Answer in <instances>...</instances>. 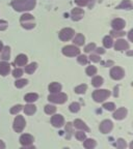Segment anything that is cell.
Returning a JSON list of instances; mask_svg holds the SVG:
<instances>
[{"instance_id": "6da1fadb", "label": "cell", "mask_w": 133, "mask_h": 149, "mask_svg": "<svg viewBox=\"0 0 133 149\" xmlns=\"http://www.w3.org/2000/svg\"><path fill=\"white\" fill-rule=\"evenodd\" d=\"M12 6L17 12H26L31 10L35 6V0H14Z\"/></svg>"}, {"instance_id": "7a4b0ae2", "label": "cell", "mask_w": 133, "mask_h": 149, "mask_svg": "<svg viewBox=\"0 0 133 149\" xmlns=\"http://www.w3.org/2000/svg\"><path fill=\"white\" fill-rule=\"evenodd\" d=\"M110 96V92L106 89H99V90H95L93 93V98L95 102H102Z\"/></svg>"}, {"instance_id": "3957f363", "label": "cell", "mask_w": 133, "mask_h": 149, "mask_svg": "<svg viewBox=\"0 0 133 149\" xmlns=\"http://www.w3.org/2000/svg\"><path fill=\"white\" fill-rule=\"evenodd\" d=\"M68 96L65 93L63 92H57V93H52L51 95L48 96V100L54 104H63L67 100Z\"/></svg>"}, {"instance_id": "277c9868", "label": "cell", "mask_w": 133, "mask_h": 149, "mask_svg": "<svg viewBox=\"0 0 133 149\" xmlns=\"http://www.w3.org/2000/svg\"><path fill=\"white\" fill-rule=\"evenodd\" d=\"M75 35V31L72 28H63V30H61L59 32V38L63 42H68Z\"/></svg>"}, {"instance_id": "5b68a950", "label": "cell", "mask_w": 133, "mask_h": 149, "mask_svg": "<svg viewBox=\"0 0 133 149\" xmlns=\"http://www.w3.org/2000/svg\"><path fill=\"white\" fill-rule=\"evenodd\" d=\"M63 54L69 57H74L80 54V50L75 46H65L63 48Z\"/></svg>"}, {"instance_id": "8992f818", "label": "cell", "mask_w": 133, "mask_h": 149, "mask_svg": "<svg viewBox=\"0 0 133 149\" xmlns=\"http://www.w3.org/2000/svg\"><path fill=\"white\" fill-rule=\"evenodd\" d=\"M25 119L23 116H17L14 120V130L17 133H21L25 127Z\"/></svg>"}, {"instance_id": "52a82bcc", "label": "cell", "mask_w": 133, "mask_h": 149, "mask_svg": "<svg viewBox=\"0 0 133 149\" xmlns=\"http://www.w3.org/2000/svg\"><path fill=\"white\" fill-rule=\"evenodd\" d=\"M125 76V72L124 70L120 66H115L112 68L111 70H110V77L113 80H121L123 79Z\"/></svg>"}, {"instance_id": "ba28073f", "label": "cell", "mask_w": 133, "mask_h": 149, "mask_svg": "<svg viewBox=\"0 0 133 149\" xmlns=\"http://www.w3.org/2000/svg\"><path fill=\"white\" fill-rule=\"evenodd\" d=\"M112 127H113V125H112V122L110 120H103L100 124V130L102 134L110 133Z\"/></svg>"}, {"instance_id": "9c48e42d", "label": "cell", "mask_w": 133, "mask_h": 149, "mask_svg": "<svg viewBox=\"0 0 133 149\" xmlns=\"http://www.w3.org/2000/svg\"><path fill=\"white\" fill-rule=\"evenodd\" d=\"M51 123L54 127H61V126L63 125V123H65V119H63V117L59 114L54 115V116H52V118H51Z\"/></svg>"}, {"instance_id": "30bf717a", "label": "cell", "mask_w": 133, "mask_h": 149, "mask_svg": "<svg viewBox=\"0 0 133 149\" xmlns=\"http://www.w3.org/2000/svg\"><path fill=\"white\" fill-rule=\"evenodd\" d=\"M115 49L117 51H126L129 49V44L125 40H118L115 44Z\"/></svg>"}, {"instance_id": "8fae6325", "label": "cell", "mask_w": 133, "mask_h": 149, "mask_svg": "<svg viewBox=\"0 0 133 149\" xmlns=\"http://www.w3.org/2000/svg\"><path fill=\"white\" fill-rule=\"evenodd\" d=\"M111 26H112V28H113V30H122L123 28H125L126 23H125V21L123 20V19L118 18V19H115V20L112 21Z\"/></svg>"}, {"instance_id": "7c38bea8", "label": "cell", "mask_w": 133, "mask_h": 149, "mask_svg": "<svg viewBox=\"0 0 133 149\" xmlns=\"http://www.w3.org/2000/svg\"><path fill=\"white\" fill-rule=\"evenodd\" d=\"M32 142H33V137L31 135H28V134H24L20 138V143L23 146H29V145H31Z\"/></svg>"}, {"instance_id": "4fadbf2b", "label": "cell", "mask_w": 133, "mask_h": 149, "mask_svg": "<svg viewBox=\"0 0 133 149\" xmlns=\"http://www.w3.org/2000/svg\"><path fill=\"white\" fill-rule=\"evenodd\" d=\"M113 118L117 119V120H122V119H124L125 117L127 116V109L125 108H120L118 109L117 111L113 113Z\"/></svg>"}, {"instance_id": "5bb4252c", "label": "cell", "mask_w": 133, "mask_h": 149, "mask_svg": "<svg viewBox=\"0 0 133 149\" xmlns=\"http://www.w3.org/2000/svg\"><path fill=\"white\" fill-rule=\"evenodd\" d=\"M71 15H72V19L74 21H79L83 18V15H84V12L83 9L81 8H74L71 12Z\"/></svg>"}, {"instance_id": "9a60e30c", "label": "cell", "mask_w": 133, "mask_h": 149, "mask_svg": "<svg viewBox=\"0 0 133 149\" xmlns=\"http://www.w3.org/2000/svg\"><path fill=\"white\" fill-rule=\"evenodd\" d=\"M9 70H11V65H9V63L5 62V61H3V62H0V74L1 76H6V74H8Z\"/></svg>"}, {"instance_id": "2e32d148", "label": "cell", "mask_w": 133, "mask_h": 149, "mask_svg": "<svg viewBox=\"0 0 133 149\" xmlns=\"http://www.w3.org/2000/svg\"><path fill=\"white\" fill-rule=\"evenodd\" d=\"M27 61H28V58L26 57V55L20 54V55L17 56L16 60H15V63H16L18 66H24V65L27 63Z\"/></svg>"}, {"instance_id": "e0dca14e", "label": "cell", "mask_w": 133, "mask_h": 149, "mask_svg": "<svg viewBox=\"0 0 133 149\" xmlns=\"http://www.w3.org/2000/svg\"><path fill=\"white\" fill-rule=\"evenodd\" d=\"M74 126L76 128H79V130H85V132H89V128L87 126V124L84 123L82 120H80V119H76V120L74 121Z\"/></svg>"}, {"instance_id": "ac0fdd59", "label": "cell", "mask_w": 133, "mask_h": 149, "mask_svg": "<svg viewBox=\"0 0 133 149\" xmlns=\"http://www.w3.org/2000/svg\"><path fill=\"white\" fill-rule=\"evenodd\" d=\"M61 85L57 82H53L49 85V91L51 93H57L61 92Z\"/></svg>"}, {"instance_id": "d6986e66", "label": "cell", "mask_w": 133, "mask_h": 149, "mask_svg": "<svg viewBox=\"0 0 133 149\" xmlns=\"http://www.w3.org/2000/svg\"><path fill=\"white\" fill-rule=\"evenodd\" d=\"M83 145L87 149H94L95 147H96L97 143L94 139H85L84 140Z\"/></svg>"}, {"instance_id": "ffe728a7", "label": "cell", "mask_w": 133, "mask_h": 149, "mask_svg": "<svg viewBox=\"0 0 133 149\" xmlns=\"http://www.w3.org/2000/svg\"><path fill=\"white\" fill-rule=\"evenodd\" d=\"M35 111H37V107L33 105H26L25 107H24V112H25V114L27 115H32L35 113Z\"/></svg>"}, {"instance_id": "44dd1931", "label": "cell", "mask_w": 133, "mask_h": 149, "mask_svg": "<svg viewBox=\"0 0 133 149\" xmlns=\"http://www.w3.org/2000/svg\"><path fill=\"white\" fill-rule=\"evenodd\" d=\"M84 40H85L84 36L79 33V34H77L76 36L74 37V40H73V42H74L75 45H77V46H83Z\"/></svg>"}, {"instance_id": "7402d4cb", "label": "cell", "mask_w": 133, "mask_h": 149, "mask_svg": "<svg viewBox=\"0 0 133 149\" xmlns=\"http://www.w3.org/2000/svg\"><path fill=\"white\" fill-rule=\"evenodd\" d=\"M37 98H39V95H37V93H28V94L25 95L24 100L27 102H33L35 100H37Z\"/></svg>"}, {"instance_id": "603a6c76", "label": "cell", "mask_w": 133, "mask_h": 149, "mask_svg": "<svg viewBox=\"0 0 133 149\" xmlns=\"http://www.w3.org/2000/svg\"><path fill=\"white\" fill-rule=\"evenodd\" d=\"M118 8H119V9H123V8L131 9V8H132V3H131L130 0H123L121 4L118 6Z\"/></svg>"}, {"instance_id": "cb8c5ba5", "label": "cell", "mask_w": 133, "mask_h": 149, "mask_svg": "<svg viewBox=\"0 0 133 149\" xmlns=\"http://www.w3.org/2000/svg\"><path fill=\"white\" fill-rule=\"evenodd\" d=\"M37 68V63L32 62L29 65H27V66H25V72H27V74H33Z\"/></svg>"}, {"instance_id": "d4e9b609", "label": "cell", "mask_w": 133, "mask_h": 149, "mask_svg": "<svg viewBox=\"0 0 133 149\" xmlns=\"http://www.w3.org/2000/svg\"><path fill=\"white\" fill-rule=\"evenodd\" d=\"M112 44H113V40H112L111 36H108V35H107V36L104 37V40H103V45H104V47H105V48H107V49L111 48Z\"/></svg>"}, {"instance_id": "484cf974", "label": "cell", "mask_w": 133, "mask_h": 149, "mask_svg": "<svg viewBox=\"0 0 133 149\" xmlns=\"http://www.w3.org/2000/svg\"><path fill=\"white\" fill-rule=\"evenodd\" d=\"M2 59L4 60H8L9 59V56H11V49H9V47H3L2 49Z\"/></svg>"}, {"instance_id": "4316f807", "label": "cell", "mask_w": 133, "mask_h": 149, "mask_svg": "<svg viewBox=\"0 0 133 149\" xmlns=\"http://www.w3.org/2000/svg\"><path fill=\"white\" fill-rule=\"evenodd\" d=\"M126 141L124 139H122V138L115 143V146L117 147V149H125L126 148Z\"/></svg>"}, {"instance_id": "83f0119b", "label": "cell", "mask_w": 133, "mask_h": 149, "mask_svg": "<svg viewBox=\"0 0 133 149\" xmlns=\"http://www.w3.org/2000/svg\"><path fill=\"white\" fill-rule=\"evenodd\" d=\"M91 84H93V86L95 87H100L101 85L103 84V78L102 77H95L91 81Z\"/></svg>"}, {"instance_id": "f1b7e54d", "label": "cell", "mask_w": 133, "mask_h": 149, "mask_svg": "<svg viewBox=\"0 0 133 149\" xmlns=\"http://www.w3.org/2000/svg\"><path fill=\"white\" fill-rule=\"evenodd\" d=\"M20 21L21 23H25V22H32L33 21V16L29 14H24L23 16H21L20 18Z\"/></svg>"}, {"instance_id": "f546056e", "label": "cell", "mask_w": 133, "mask_h": 149, "mask_svg": "<svg viewBox=\"0 0 133 149\" xmlns=\"http://www.w3.org/2000/svg\"><path fill=\"white\" fill-rule=\"evenodd\" d=\"M87 89V85H85V84H81V85H79V86H77L76 88H75V92L78 93V94H81V93L85 92Z\"/></svg>"}, {"instance_id": "4dcf8cb0", "label": "cell", "mask_w": 133, "mask_h": 149, "mask_svg": "<svg viewBox=\"0 0 133 149\" xmlns=\"http://www.w3.org/2000/svg\"><path fill=\"white\" fill-rule=\"evenodd\" d=\"M69 109H70V111L72 112V113H77L80 110V105L78 102H72L70 105V107H69Z\"/></svg>"}, {"instance_id": "1f68e13d", "label": "cell", "mask_w": 133, "mask_h": 149, "mask_svg": "<svg viewBox=\"0 0 133 149\" xmlns=\"http://www.w3.org/2000/svg\"><path fill=\"white\" fill-rule=\"evenodd\" d=\"M55 111H56V108L52 105H47L46 107H45V112H46V114H48V115L54 114Z\"/></svg>"}, {"instance_id": "d6a6232c", "label": "cell", "mask_w": 133, "mask_h": 149, "mask_svg": "<svg viewBox=\"0 0 133 149\" xmlns=\"http://www.w3.org/2000/svg\"><path fill=\"white\" fill-rule=\"evenodd\" d=\"M27 83H28V81L26 79H21V80H18V81H16V83H15V86H16L17 88H22V87L25 86Z\"/></svg>"}, {"instance_id": "836d02e7", "label": "cell", "mask_w": 133, "mask_h": 149, "mask_svg": "<svg viewBox=\"0 0 133 149\" xmlns=\"http://www.w3.org/2000/svg\"><path fill=\"white\" fill-rule=\"evenodd\" d=\"M97 74V68L96 66H93V65H91V66H89V68H87V74H89V76H94V74Z\"/></svg>"}, {"instance_id": "e575fe53", "label": "cell", "mask_w": 133, "mask_h": 149, "mask_svg": "<svg viewBox=\"0 0 133 149\" xmlns=\"http://www.w3.org/2000/svg\"><path fill=\"white\" fill-rule=\"evenodd\" d=\"M103 108H104L105 110H107V111H113L115 106L113 102H105V104L103 105Z\"/></svg>"}, {"instance_id": "d590c367", "label": "cell", "mask_w": 133, "mask_h": 149, "mask_svg": "<svg viewBox=\"0 0 133 149\" xmlns=\"http://www.w3.org/2000/svg\"><path fill=\"white\" fill-rule=\"evenodd\" d=\"M65 132H67V133H68V136H67V138H68V139H70L71 138V135H72V123H71V122H68V123H67V125H65Z\"/></svg>"}, {"instance_id": "8d00e7d4", "label": "cell", "mask_w": 133, "mask_h": 149, "mask_svg": "<svg viewBox=\"0 0 133 149\" xmlns=\"http://www.w3.org/2000/svg\"><path fill=\"white\" fill-rule=\"evenodd\" d=\"M110 33H111V36H115V37H120L125 35V32L122 30H112L110 31Z\"/></svg>"}, {"instance_id": "74e56055", "label": "cell", "mask_w": 133, "mask_h": 149, "mask_svg": "<svg viewBox=\"0 0 133 149\" xmlns=\"http://www.w3.org/2000/svg\"><path fill=\"white\" fill-rule=\"evenodd\" d=\"M22 106L21 105H17V106H14V107L11 109V114H17V113H19V112L22 110Z\"/></svg>"}, {"instance_id": "f35d334b", "label": "cell", "mask_w": 133, "mask_h": 149, "mask_svg": "<svg viewBox=\"0 0 133 149\" xmlns=\"http://www.w3.org/2000/svg\"><path fill=\"white\" fill-rule=\"evenodd\" d=\"M75 137L78 141H84L85 140V134L83 132H77V133L75 134Z\"/></svg>"}, {"instance_id": "ab89813d", "label": "cell", "mask_w": 133, "mask_h": 149, "mask_svg": "<svg viewBox=\"0 0 133 149\" xmlns=\"http://www.w3.org/2000/svg\"><path fill=\"white\" fill-rule=\"evenodd\" d=\"M95 49H96V45L94 44V42H91V44L85 47L84 51L87 52V53H89V52H91V51H95Z\"/></svg>"}, {"instance_id": "60d3db41", "label": "cell", "mask_w": 133, "mask_h": 149, "mask_svg": "<svg viewBox=\"0 0 133 149\" xmlns=\"http://www.w3.org/2000/svg\"><path fill=\"white\" fill-rule=\"evenodd\" d=\"M77 60H78V62L80 63V64H82V65H84V64H87V56H84V55H80L79 57L77 58Z\"/></svg>"}, {"instance_id": "b9f144b4", "label": "cell", "mask_w": 133, "mask_h": 149, "mask_svg": "<svg viewBox=\"0 0 133 149\" xmlns=\"http://www.w3.org/2000/svg\"><path fill=\"white\" fill-rule=\"evenodd\" d=\"M23 74V70L21 68H16V70H13V76L15 78H20Z\"/></svg>"}, {"instance_id": "7bdbcfd3", "label": "cell", "mask_w": 133, "mask_h": 149, "mask_svg": "<svg viewBox=\"0 0 133 149\" xmlns=\"http://www.w3.org/2000/svg\"><path fill=\"white\" fill-rule=\"evenodd\" d=\"M34 26L35 25L33 22H25V23H22V27L25 28V29H32Z\"/></svg>"}, {"instance_id": "ee69618b", "label": "cell", "mask_w": 133, "mask_h": 149, "mask_svg": "<svg viewBox=\"0 0 133 149\" xmlns=\"http://www.w3.org/2000/svg\"><path fill=\"white\" fill-rule=\"evenodd\" d=\"M75 2L79 6H85L89 2V0H75Z\"/></svg>"}, {"instance_id": "f6af8a7d", "label": "cell", "mask_w": 133, "mask_h": 149, "mask_svg": "<svg viewBox=\"0 0 133 149\" xmlns=\"http://www.w3.org/2000/svg\"><path fill=\"white\" fill-rule=\"evenodd\" d=\"M7 28V22L3 21V20H0V31L5 30Z\"/></svg>"}, {"instance_id": "bcb514c9", "label": "cell", "mask_w": 133, "mask_h": 149, "mask_svg": "<svg viewBox=\"0 0 133 149\" xmlns=\"http://www.w3.org/2000/svg\"><path fill=\"white\" fill-rule=\"evenodd\" d=\"M89 59H91V61H94V62H100V60H101V58L98 55H93V54L89 56Z\"/></svg>"}, {"instance_id": "7dc6e473", "label": "cell", "mask_w": 133, "mask_h": 149, "mask_svg": "<svg viewBox=\"0 0 133 149\" xmlns=\"http://www.w3.org/2000/svg\"><path fill=\"white\" fill-rule=\"evenodd\" d=\"M95 50H96V52L98 54H104L105 53V50H103L102 48H98V49H95Z\"/></svg>"}, {"instance_id": "c3c4849f", "label": "cell", "mask_w": 133, "mask_h": 149, "mask_svg": "<svg viewBox=\"0 0 133 149\" xmlns=\"http://www.w3.org/2000/svg\"><path fill=\"white\" fill-rule=\"evenodd\" d=\"M20 149H35V147L34 146H24V147H22V148H20Z\"/></svg>"}, {"instance_id": "681fc988", "label": "cell", "mask_w": 133, "mask_h": 149, "mask_svg": "<svg viewBox=\"0 0 133 149\" xmlns=\"http://www.w3.org/2000/svg\"><path fill=\"white\" fill-rule=\"evenodd\" d=\"M0 149H5V144L3 143V141L0 140Z\"/></svg>"}, {"instance_id": "f907efd6", "label": "cell", "mask_w": 133, "mask_h": 149, "mask_svg": "<svg viewBox=\"0 0 133 149\" xmlns=\"http://www.w3.org/2000/svg\"><path fill=\"white\" fill-rule=\"evenodd\" d=\"M132 30H130V32H129V40H132Z\"/></svg>"}, {"instance_id": "816d5d0a", "label": "cell", "mask_w": 133, "mask_h": 149, "mask_svg": "<svg viewBox=\"0 0 133 149\" xmlns=\"http://www.w3.org/2000/svg\"><path fill=\"white\" fill-rule=\"evenodd\" d=\"M2 49H3V44L2 42H0V52L2 51Z\"/></svg>"}, {"instance_id": "f5cc1de1", "label": "cell", "mask_w": 133, "mask_h": 149, "mask_svg": "<svg viewBox=\"0 0 133 149\" xmlns=\"http://www.w3.org/2000/svg\"><path fill=\"white\" fill-rule=\"evenodd\" d=\"M118 89H119L118 87H115V96H118Z\"/></svg>"}, {"instance_id": "db71d44e", "label": "cell", "mask_w": 133, "mask_h": 149, "mask_svg": "<svg viewBox=\"0 0 133 149\" xmlns=\"http://www.w3.org/2000/svg\"><path fill=\"white\" fill-rule=\"evenodd\" d=\"M65 149H68V148H65Z\"/></svg>"}]
</instances>
